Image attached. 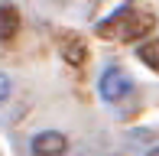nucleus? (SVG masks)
<instances>
[{
  "label": "nucleus",
  "mask_w": 159,
  "mask_h": 156,
  "mask_svg": "<svg viewBox=\"0 0 159 156\" xmlns=\"http://www.w3.org/2000/svg\"><path fill=\"white\" fill-rule=\"evenodd\" d=\"M62 55H65L68 65H81V62H84V42L75 39V36H68V39H65V46H62Z\"/></svg>",
  "instance_id": "nucleus-6"
},
{
  "label": "nucleus",
  "mask_w": 159,
  "mask_h": 156,
  "mask_svg": "<svg viewBox=\"0 0 159 156\" xmlns=\"http://www.w3.org/2000/svg\"><path fill=\"white\" fill-rule=\"evenodd\" d=\"M7 98H10V78H7L3 72H0V104H3Z\"/></svg>",
  "instance_id": "nucleus-7"
},
{
  "label": "nucleus",
  "mask_w": 159,
  "mask_h": 156,
  "mask_svg": "<svg viewBox=\"0 0 159 156\" xmlns=\"http://www.w3.org/2000/svg\"><path fill=\"white\" fill-rule=\"evenodd\" d=\"M101 98L104 101H120V98H127L130 91H133V81H130V75H124L120 68H107L104 75H101Z\"/></svg>",
  "instance_id": "nucleus-2"
},
{
  "label": "nucleus",
  "mask_w": 159,
  "mask_h": 156,
  "mask_svg": "<svg viewBox=\"0 0 159 156\" xmlns=\"http://www.w3.org/2000/svg\"><path fill=\"white\" fill-rule=\"evenodd\" d=\"M16 33H20V10L10 7V3H3L0 7V42L16 39Z\"/></svg>",
  "instance_id": "nucleus-4"
},
{
  "label": "nucleus",
  "mask_w": 159,
  "mask_h": 156,
  "mask_svg": "<svg viewBox=\"0 0 159 156\" xmlns=\"http://www.w3.org/2000/svg\"><path fill=\"white\" fill-rule=\"evenodd\" d=\"M136 59L149 65L153 72H159V39H146L143 46H136Z\"/></svg>",
  "instance_id": "nucleus-5"
},
{
  "label": "nucleus",
  "mask_w": 159,
  "mask_h": 156,
  "mask_svg": "<svg viewBox=\"0 0 159 156\" xmlns=\"http://www.w3.org/2000/svg\"><path fill=\"white\" fill-rule=\"evenodd\" d=\"M153 23L156 20L149 16V13H136V10H130V7H124V10L111 13L104 23H98L94 30H98V36H117L124 42H136V39H143L153 30Z\"/></svg>",
  "instance_id": "nucleus-1"
},
{
  "label": "nucleus",
  "mask_w": 159,
  "mask_h": 156,
  "mask_svg": "<svg viewBox=\"0 0 159 156\" xmlns=\"http://www.w3.org/2000/svg\"><path fill=\"white\" fill-rule=\"evenodd\" d=\"M30 153L33 156H62V153H68V140L59 130H42L30 140Z\"/></svg>",
  "instance_id": "nucleus-3"
},
{
  "label": "nucleus",
  "mask_w": 159,
  "mask_h": 156,
  "mask_svg": "<svg viewBox=\"0 0 159 156\" xmlns=\"http://www.w3.org/2000/svg\"><path fill=\"white\" fill-rule=\"evenodd\" d=\"M149 153H153V156H159V146H153V150H149Z\"/></svg>",
  "instance_id": "nucleus-8"
}]
</instances>
